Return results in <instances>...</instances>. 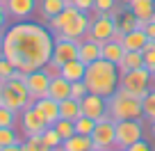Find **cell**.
Here are the masks:
<instances>
[{"label": "cell", "instance_id": "6da1fadb", "mask_svg": "<svg viewBox=\"0 0 155 151\" xmlns=\"http://www.w3.org/2000/svg\"><path fill=\"white\" fill-rule=\"evenodd\" d=\"M55 34L48 25L32 23V21H16L5 30L2 50L7 60L14 62L16 69L30 73L34 69H44L53 57Z\"/></svg>", "mask_w": 155, "mask_h": 151}, {"label": "cell", "instance_id": "7a4b0ae2", "mask_svg": "<svg viewBox=\"0 0 155 151\" xmlns=\"http://www.w3.org/2000/svg\"><path fill=\"white\" fill-rule=\"evenodd\" d=\"M119 80H121V71L119 64L110 62V60L101 57L96 62L87 64V73H84V83H87L89 92L101 94V96H112L119 89Z\"/></svg>", "mask_w": 155, "mask_h": 151}, {"label": "cell", "instance_id": "3957f363", "mask_svg": "<svg viewBox=\"0 0 155 151\" xmlns=\"http://www.w3.org/2000/svg\"><path fill=\"white\" fill-rule=\"evenodd\" d=\"M144 98H137L132 94L116 89L112 96H107V115L114 122H123V119H144Z\"/></svg>", "mask_w": 155, "mask_h": 151}, {"label": "cell", "instance_id": "277c9868", "mask_svg": "<svg viewBox=\"0 0 155 151\" xmlns=\"http://www.w3.org/2000/svg\"><path fill=\"white\" fill-rule=\"evenodd\" d=\"M32 101L28 87H25V80H18V78H12V80H5L2 87H0V105L9 108L14 112H21L23 108H28Z\"/></svg>", "mask_w": 155, "mask_h": 151}, {"label": "cell", "instance_id": "5b68a950", "mask_svg": "<svg viewBox=\"0 0 155 151\" xmlns=\"http://www.w3.org/2000/svg\"><path fill=\"white\" fill-rule=\"evenodd\" d=\"M153 85H155L153 83V71H148L146 67L121 73V80H119V89H123V92L132 94L137 98H144Z\"/></svg>", "mask_w": 155, "mask_h": 151}, {"label": "cell", "instance_id": "8992f818", "mask_svg": "<svg viewBox=\"0 0 155 151\" xmlns=\"http://www.w3.org/2000/svg\"><path fill=\"white\" fill-rule=\"evenodd\" d=\"M91 142H94V149H101V151L116 149V122L110 115H105L96 122V128L91 133Z\"/></svg>", "mask_w": 155, "mask_h": 151}, {"label": "cell", "instance_id": "52a82bcc", "mask_svg": "<svg viewBox=\"0 0 155 151\" xmlns=\"http://www.w3.org/2000/svg\"><path fill=\"white\" fill-rule=\"evenodd\" d=\"M48 122L44 119V115L34 108V103H30L28 108L18 112V128L23 133V137H30V135H39V133H44Z\"/></svg>", "mask_w": 155, "mask_h": 151}, {"label": "cell", "instance_id": "ba28073f", "mask_svg": "<svg viewBox=\"0 0 155 151\" xmlns=\"http://www.w3.org/2000/svg\"><path fill=\"white\" fill-rule=\"evenodd\" d=\"M144 137V126L141 119H123L116 122V149H128L137 140Z\"/></svg>", "mask_w": 155, "mask_h": 151}, {"label": "cell", "instance_id": "9c48e42d", "mask_svg": "<svg viewBox=\"0 0 155 151\" xmlns=\"http://www.w3.org/2000/svg\"><path fill=\"white\" fill-rule=\"evenodd\" d=\"M78 46H80V41L62 37V34H55V48H53L50 64L62 69V64H66V62H71V60L78 57Z\"/></svg>", "mask_w": 155, "mask_h": 151}, {"label": "cell", "instance_id": "30bf717a", "mask_svg": "<svg viewBox=\"0 0 155 151\" xmlns=\"http://www.w3.org/2000/svg\"><path fill=\"white\" fill-rule=\"evenodd\" d=\"M114 32H116V21L110 14H91V25H89L87 37L105 44V41H110L114 37Z\"/></svg>", "mask_w": 155, "mask_h": 151}, {"label": "cell", "instance_id": "8fae6325", "mask_svg": "<svg viewBox=\"0 0 155 151\" xmlns=\"http://www.w3.org/2000/svg\"><path fill=\"white\" fill-rule=\"evenodd\" d=\"M50 80H53V76H50L46 69H34V71L25 73V87H28L32 101H37V98H41V96H48Z\"/></svg>", "mask_w": 155, "mask_h": 151}, {"label": "cell", "instance_id": "7c38bea8", "mask_svg": "<svg viewBox=\"0 0 155 151\" xmlns=\"http://www.w3.org/2000/svg\"><path fill=\"white\" fill-rule=\"evenodd\" d=\"M89 25H91L89 12H78V16L71 21V23L64 25L59 34H62V37H68V39H75V41H82L89 34Z\"/></svg>", "mask_w": 155, "mask_h": 151}, {"label": "cell", "instance_id": "4fadbf2b", "mask_svg": "<svg viewBox=\"0 0 155 151\" xmlns=\"http://www.w3.org/2000/svg\"><path fill=\"white\" fill-rule=\"evenodd\" d=\"M2 5H5L9 19H14V21H30L32 14L37 12L39 0H5Z\"/></svg>", "mask_w": 155, "mask_h": 151}, {"label": "cell", "instance_id": "5bb4252c", "mask_svg": "<svg viewBox=\"0 0 155 151\" xmlns=\"http://www.w3.org/2000/svg\"><path fill=\"white\" fill-rule=\"evenodd\" d=\"M80 103H82V115L91 117L94 122H98L101 117H105V115H107V98L101 96V94L89 92Z\"/></svg>", "mask_w": 155, "mask_h": 151}, {"label": "cell", "instance_id": "9a60e30c", "mask_svg": "<svg viewBox=\"0 0 155 151\" xmlns=\"http://www.w3.org/2000/svg\"><path fill=\"white\" fill-rule=\"evenodd\" d=\"M101 57H103V44L91 39V37H84L78 46V60H82L84 64H91Z\"/></svg>", "mask_w": 155, "mask_h": 151}, {"label": "cell", "instance_id": "2e32d148", "mask_svg": "<svg viewBox=\"0 0 155 151\" xmlns=\"http://www.w3.org/2000/svg\"><path fill=\"white\" fill-rule=\"evenodd\" d=\"M34 108L44 115V119L48 122V126H53V124L59 119V101H55V98H50V96L37 98V101H34Z\"/></svg>", "mask_w": 155, "mask_h": 151}, {"label": "cell", "instance_id": "e0dca14e", "mask_svg": "<svg viewBox=\"0 0 155 151\" xmlns=\"http://www.w3.org/2000/svg\"><path fill=\"white\" fill-rule=\"evenodd\" d=\"M78 12H80L78 7L68 5V7H64V9L59 12L57 16H53L50 21H46V25L50 28V32H53V34H59V32H62V28H64V25H66V23H71V21L78 16Z\"/></svg>", "mask_w": 155, "mask_h": 151}, {"label": "cell", "instance_id": "ac0fdd59", "mask_svg": "<svg viewBox=\"0 0 155 151\" xmlns=\"http://www.w3.org/2000/svg\"><path fill=\"white\" fill-rule=\"evenodd\" d=\"M146 41H148V34H146L141 28H135V30H130V32L123 34L121 46H123V50H144Z\"/></svg>", "mask_w": 155, "mask_h": 151}, {"label": "cell", "instance_id": "d6986e66", "mask_svg": "<svg viewBox=\"0 0 155 151\" xmlns=\"http://www.w3.org/2000/svg\"><path fill=\"white\" fill-rule=\"evenodd\" d=\"M48 96L55 98V101H64V98L71 96V80H66L64 76H53L50 80V87H48Z\"/></svg>", "mask_w": 155, "mask_h": 151}, {"label": "cell", "instance_id": "ffe728a7", "mask_svg": "<svg viewBox=\"0 0 155 151\" xmlns=\"http://www.w3.org/2000/svg\"><path fill=\"white\" fill-rule=\"evenodd\" d=\"M84 73H87V64L82 62V60H71V62L62 64V69H59V76H64L66 80H71V83H75V80H84Z\"/></svg>", "mask_w": 155, "mask_h": 151}, {"label": "cell", "instance_id": "44dd1931", "mask_svg": "<svg viewBox=\"0 0 155 151\" xmlns=\"http://www.w3.org/2000/svg\"><path fill=\"white\" fill-rule=\"evenodd\" d=\"M68 5H71V0H39L37 9H39V16L44 21H50L53 16H57Z\"/></svg>", "mask_w": 155, "mask_h": 151}, {"label": "cell", "instance_id": "7402d4cb", "mask_svg": "<svg viewBox=\"0 0 155 151\" xmlns=\"http://www.w3.org/2000/svg\"><path fill=\"white\" fill-rule=\"evenodd\" d=\"M64 151H91L94 149V142H91V135H80V133H75V135L66 137V140L62 142Z\"/></svg>", "mask_w": 155, "mask_h": 151}, {"label": "cell", "instance_id": "603a6c76", "mask_svg": "<svg viewBox=\"0 0 155 151\" xmlns=\"http://www.w3.org/2000/svg\"><path fill=\"white\" fill-rule=\"evenodd\" d=\"M128 7L132 9V14H135L137 19L146 21V23L155 16V0H132Z\"/></svg>", "mask_w": 155, "mask_h": 151}, {"label": "cell", "instance_id": "cb8c5ba5", "mask_svg": "<svg viewBox=\"0 0 155 151\" xmlns=\"http://www.w3.org/2000/svg\"><path fill=\"white\" fill-rule=\"evenodd\" d=\"M141 67H144V50H126L123 60L119 62V71L121 73L132 71V69H141Z\"/></svg>", "mask_w": 155, "mask_h": 151}, {"label": "cell", "instance_id": "d4e9b609", "mask_svg": "<svg viewBox=\"0 0 155 151\" xmlns=\"http://www.w3.org/2000/svg\"><path fill=\"white\" fill-rule=\"evenodd\" d=\"M59 117L64 119H73L75 122L78 117H82V103L78 101V98H64V101H59Z\"/></svg>", "mask_w": 155, "mask_h": 151}, {"label": "cell", "instance_id": "484cf974", "mask_svg": "<svg viewBox=\"0 0 155 151\" xmlns=\"http://www.w3.org/2000/svg\"><path fill=\"white\" fill-rule=\"evenodd\" d=\"M123 46H121V41H114V39H110V41H105L103 44V57L105 60H110V62H114V64H119L123 60Z\"/></svg>", "mask_w": 155, "mask_h": 151}, {"label": "cell", "instance_id": "4316f807", "mask_svg": "<svg viewBox=\"0 0 155 151\" xmlns=\"http://www.w3.org/2000/svg\"><path fill=\"white\" fill-rule=\"evenodd\" d=\"M137 25H139V19L132 14L130 7H126V12H123V14L116 19V30H119L121 34H126V32H130V30H135Z\"/></svg>", "mask_w": 155, "mask_h": 151}, {"label": "cell", "instance_id": "83f0119b", "mask_svg": "<svg viewBox=\"0 0 155 151\" xmlns=\"http://www.w3.org/2000/svg\"><path fill=\"white\" fill-rule=\"evenodd\" d=\"M23 142V137L16 133V126L14 128H7V126H0V149H5L9 144H18Z\"/></svg>", "mask_w": 155, "mask_h": 151}, {"label": "cell", "instance_id": "f1b7e54d", "mask_svg": "<svg viewBox=\"0 0 155 151\" xmlns=\"http://www.w3.org/2000/svg\"><path fill=\"white\" fill-rule=\"evenodd\" d=\"M141 105H144V119L146 122H155V85L148 89V94L144 96Z\"/></svg>", "mask_w": 155, "mask_h": 151}, {"label": "cell", "instance_id": "f546056e", "mask_svg": "<svg viewBox=\"0 0 155 151\" xmlns=\"http://www.w3.org/2000/svg\"><path fill=\"white\" fill-rule=\"evenodd\" d=\"M53 126L57 128V133L62 135V140H66V137L75 135V122H73V119H64V117H59L57 122L53 124Z\"/></svg>", "mask_w": 155, "mask_h": 151}, {"label": "cell", "instance_id": "4dcf8cb0", "mask_svg": "<svg viewBox=\"0 0 155 151\" xmlns=\"http://www.w3.org/2000/svg\"><path fill=\"white\" fill-rule=\"evenodd\" d=\"M41 137H44V142L48 144V149H57V146H62V142H64L55 126H46V131L41 133Z\"/></svg>", "mask_w": 155, "mask_h": 151}, {"label": "cell", "instance_id": "1f68e13d", "mask_svg": "<svg viewBox=\"0 0 155 151\" xmlns=\"http://www.w3.org/2000/svg\"><path fill=\"white\" fill-rule=\"evenodd\" d=\"M94 128H96V122L91 117H87V115L75 119V133H80V135H91Z\"/></svg>", "mask_w": 155, "mask_h": 151}, {"label": "cell", "instance_id": "d6a6232c", "mask_svg": "<svg viewBox=\"0 0 155 151\" xmlns=\"http://www.w3.org/2000/svg\"><path fill=\"white\" fill-rule=\"evenodd\" d=\"M18 124V112L9 110V108L0 105V126H7V128H14Z\"/></svg>", "mask_w": 155, "mask_h": 151}, {"label": "cell", "instance_id": "836d02e7", "mask_svg": "<svg viewBox=\"0 0 155 151\" xmlns=\"http://www.w3.org/2000/svg\"><path fill=\"white\" fill-rule=\"evenodd\" d=\"M144 67L148 71H155V41L148 39L144 46Z\"/></svg>", "mask_w": 155, "mask_h": 151}, {"label": "cell", "instance_id": "e575fe53", "mask_svg": "<svg viewBox=\"0 0 155 151\" xmlns=\"http://www.w3.org/2000/svg\"><path fill=\"white\" fill-rule=\"evenodd\" d=\"M14 73H16L14 62H12V60H7L5 55L0 53V78H2V80H9V78H14Z\"/></svg>", "mask_w": 155, "mask_h": 151}, {"label": "cell", "instance_id": "d590c367", "mask_svg": "<svg viewBox=\"0 0 155 151\" xmlns=\"http://www.w3.org/2000/svg\"><path fill=\"white\" fill-rule=\"evenodd\" d=\"M87 94H89V87H87V83H84V80H75V83H71V98L82 101Z\"/></svg>", "mask_w": 155, "mask_h": 151}, {"label": "cell", "instance_id": "8d00e7d4", "mask_svg": "<svg viewBox=\"0 0 155 151\" xmlns=\"http://www.w3.org/2000/svg\"><path fill=\"white\" fill-rule=\"evenodd\" d=\"M119 0H94V9L91 14H107V12L112 9V7L116 5Z\"/></svg>", "mask_w": 155, "mask_h": 151}, {"label": "cell", "instance_id": "74e56055", "mask_svg": "<svg viewBox=\"0 0 155 151\" xmlns=\"http://www.w3.org/2000/svg\"><path fill=\"white\" fill-rule=\"evenodd\" d=\"M126 151H155V146H150V142H146L144 137H141V140H137L135 144H130Z\"/></svg>", "mask_w": 155, "mask_h": 151}, {"label": "cell", "instance_id": "f35d334b", "mask_svg": "<svg viewBox=\"0 0 155 151\" xmlns=\"http://www.w3.org/2000/svg\"><path fill=\"white\" fill-rule=\"evenodd\" d=\"M71 5L78 7L80 12H91L94 9V0H71Z\"/></svg>", "mask_w": 155, "mask_h": 151}, {"label": "cell", "instance_id": "ab89813d", "mask_svg": "<svg viewBox=\"0 0 155 151\" xmlns=\"http://www.w3.org/2000/svg\"><path fill=\"white\" fill-rule=\"evenodd\" d=\"M7 19H9V14H7L5 5L0 2V32H5V30H7Z\"/></svg>", "mask_w": 155, "mask_h": 151}, {"label": "cell", "instance_id": "60d3db41", "mask_svg": "<svg viewBox=\"0 0 155 151\" xmlns=\"http://www.w3.org/2000/svg\"><path fill=\"white\" fill-rule=\"evenodd\" d=\"M144 32L148 34V39H153V41H155V19H150L148 23L144 25Z\"/></svg>", "mask_w": 155, "mask_h": 151}, {"label": "cell", "instance_id": "b9f144b4", "mask_svg": "<svg viewBox=\"0 0 155 151\" xmlns=\"http://www.w3.org/2000/svg\"><path fill=\"white\" fill-rule=\"evenodd\" d=\"M0 151H23V142H18V144H9V146H5V149H0Z\"/></svg>", "mask_w": 155, "mask_h": 151}, {"label": "cell", "instance_id": "7bdbcfd3", "mask_svg": "<svg viewBox=\"0 0 155 151\" xmlns=\"http://www.w3.org/2000/svg\"><path fill=\"white\" fill-rule=\"evenodd\" d=\"M148 131H150V135L155 137V122H148Z\"/></svg>", "mask_w": 155, "mask_h": 151}, {"label": "cell", "instance_id": "ee69618b", "mask_svg": "<svg viewBox=\"0 0 155 151\" xmlns=\"http://www.w3.org/2000/svg\"><path fill=\"white\" fill-rule=\"evenodd\" d=\"M2 39H5V32H0V50H2Z\"/></svg>", "mask_w": 155, "mask_h": 151}, {"label": "cell", "instance_id": "f6af8a7d", "mask_svg": "<svg viewBox=\"0 0 155 151\" xmlns=\"http://www.w3.org/2000/svg\"><path fill=\"white\" fill-rule=\"evenodd\" d=\"M119 2H123V5H130V2H132V0H119Z\"/></svg>", "mask_w": 155, "mask_h": 151}, {"label": "cell", "instance_id": "bcb514c9", "mask_svg": "<svg viewBox=\"0 0 155 151\" xmlns=\"http://www.w3.org/2000/svg\"><path fill=\"white\" fill-rule=\"evenodd\" d=\"M112 151H126V149H112Z\"/></svg>", "mask_w": 155, "mask_h": 151}, {"label": "cell", "instance_id": "7dc6e473", "mask_svg": "<svg viewBox=\"0 0 155 151\" xmlns=\"http://www.w3.org/2000/svg\"><path fill=\"white\" fill-rule=\"evenodd\" d=\"M2 83H5V80H2V78H0V87H2Z\"/></svg>", "mask_w": 155, "mask_h": 151}, {"label": "cell", "instance_id": "c3c4849f", "mask_svg": "<svg viewBox=\"0 0 155 151\" xmlns=\"http://www.w3.org/2000/svg\"><path fill=\"white\" fill-rule=\"evenodd\" d=\"M153 83H155V71H153Z\"/></svg>", "mask_w": 155, "mask_h": 151}, {"label": "cell", "instance_id": "681fc988", "mask_svg": "<svg viewBox=\"0 0 155 151\" xmlns=\"http://www.w3.org/2000/svg\"><path fill=\"white\" fill-rule=\"evenodd\" d=\"M91 151H101V149H91Z\"/></svg>", "mask_w": 155, "mask_h": 151}, {"label": "cell", "instance_id": "f907efd6", "mask_svg": "<svg viewBox=\"0 0 155 151\" xmlns=\"http://www.w3.org/2000/svg\"><path fill=\"white\" fill-rule=\"evenodd\" d=\"M0 2H5V0H0Z\"/></svg>", "mask_w": 155, "mask_h": 151}, {"label": "cell", "instance_id": "816d5d0a", "mask_svg": "<svg viewBox=\"0 0 155 151\" xmlns=\"http://www.w3.org/2000/svg\"><path fill=\"white\" fill-rule=\"evenodd\" d=\"M153 19H155V16H153Z\"/></svg>", "mask_w": 155, "mask_h": 151}]
</instances>
